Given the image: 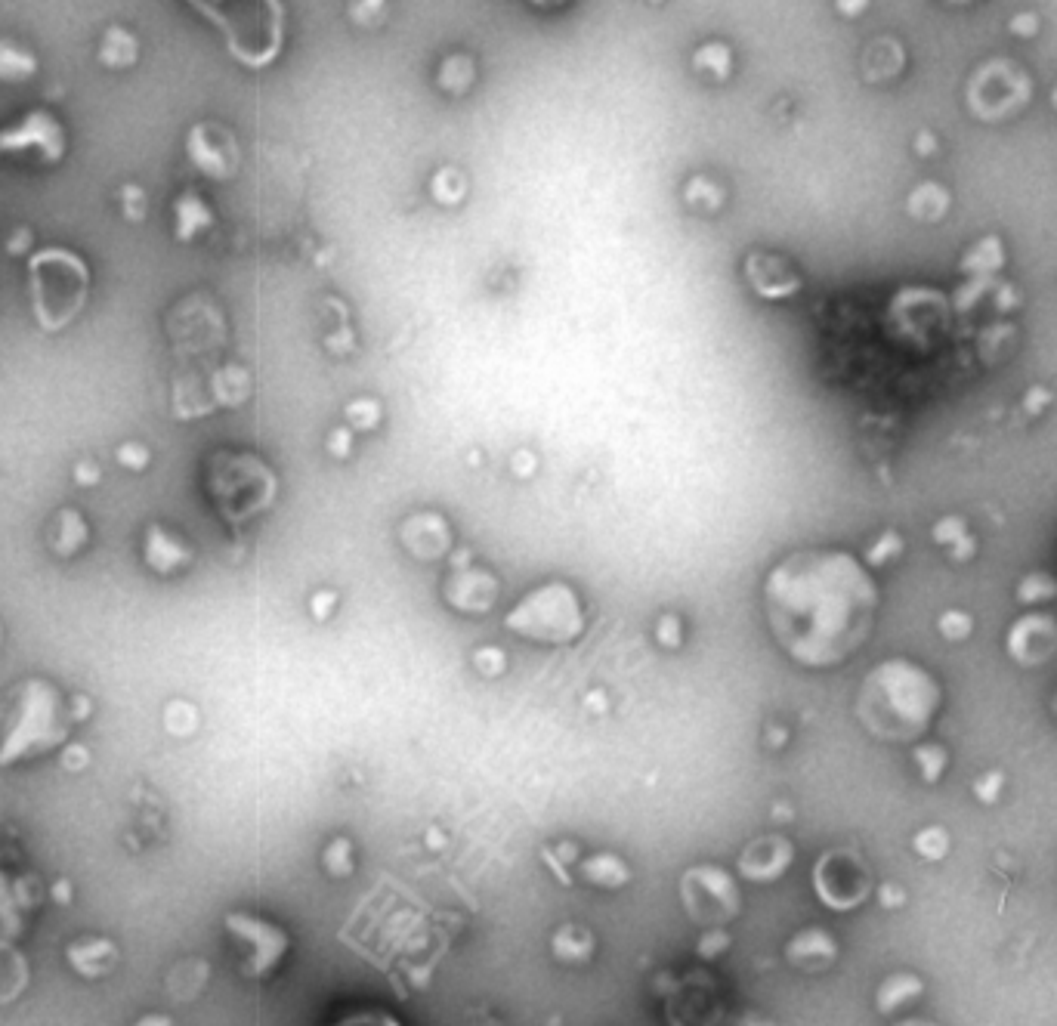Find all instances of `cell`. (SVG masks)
<instances>
[{"mask_svg": "<svg viewBox=\"0 0 1057 1026\" xmlns=\"http://www.w3.org/2000/svg\"><path fill=\"white\" fill-rule=\"evenodd\" d=\"M764 609L776 643L807 668H829L869 640L878 591L847 551H801L764 581Z\"/></svg>", "mask_w": 1057, "mask_h": 1026, "instance_id": "cell-1", "label": "cell"}, {"mask_svg": "<svg viewBox=\"0 0 1057 1026\" xmlns=\"http://www.w3.org/2000/svg\"><path fill=\"white\" fill-rule=\"evenodd\" d=\"M937 708V680L909 659H891L872 668L857 699L863 727L888 742L918 739L931 727Z\"/></svg>", "mask_w": 1057, "mask_h": 1026, "instance_id": "cell-2", "label": "cell"}, {"mask_svg": "<svg viewBox=\"0 0 1057 1026\" xmlns=\"http://www.w3.org/2000/svg\"><path fill=\"white\" fill-rule=\"evenodd\" d=\"M31 272V297H34V316L41 328L59 331L72 322L87 300L90 272L78 254H68L62 248H50L34 254L28 263Z\"/></svg>", "mask_w": 1057, "mask_h": 1026, "instance_id": "cell-3", "label": "cell"}, {"mask_svg": "<svg viewBox=\"0 0 1057 1026\" xmlns=\"http://www.w3.org/2000/svg\"><path fill=\"white\" fill-rule=\"evenodd\" d=\"M504 622L514 634L541 643H569L585 628L578 594L563 581H551V585L523 597Z\"/></svg>", "mask_w": 1057, "mask_h": 1026, "instance_id": "cell-4", "label": "cell"}, {"mask_svg": "<svg viewBox=\"0 0 1057 1026\" xmlns=\"http://www.w3.org/2000/svg\"><path fill=\"white\" fill-rule=\"evenodd\" d=\"M226 31L229 50L245 65H266L279 50L276 4H198Z\"/></svg>", "mask_w": 1057, "mask_h": 1026, "instance_id": "cell-5", "label": "cell"}, {"mask_svg": "<svg viewBox=\"0 0 1057 1026\" xmlns=\"http://www.w3.org/2000/svg\"><path fill=\"white\" fill-rule=\"evenodd\" d=\"M16 696L19 702L7 721L4 736H0V761L19 758L31 745H53L62 736L56 724V696L50 687L31 680Z\"/></svg>", "mask_w": 1057, "mask_h": 1026, "instance_id": "cell-6", "label": "cell"}, {"mask_svg": "<svg viewBox=\"0 0 1057 1026\" xmlns=\"http://www.w3.org/2000/svg\"><path fill=\"white\" fill-rule=\"evenodd\" d=\"M1030 99V81L1008 59L980 65L968 84V106L983 121H1002L1020 112Z\"/></svg>", "mask_w": 1057, "mask_h": 1026, "instance_id": "cell-7", "label": "cell"}, {"mask_svg": "<svg viewBox=\"0 0 1057 1026\" xmlns=\"http://www.w3.org/2000/svg\"><path fill=\"white\" fill-rule=\"evenodd\" d=\"M869 869L854 850H832L816 866V891L832 909H854L869 894Z\"/></svg>", "mask_w": 1057, "mask_h": 1026, "instance_id": "cell-8", "label": "cell"}, {"mask_svg": "<svg viewBox=\"0 0 1057 1026\" xmlns=\"http://www.w3.org/2000/svg\"><path fill=\"white\" fill-rule=\"evenodd\" d=\"M229 931L248 943V962H245V971L251 977H260L266 974L272 965H276L282 959V952L288 946L285 934L276 931L272 925H266V921H257V918H248V915H229L226 918Z\"/></svg>", "mask_w": 1057, "mask_h": 1026, "instance_id": "cell-9", "label": "cell"}, {"mask_svg": "<svg viewBox=\"0 0 1057 1026\" xmlns=\"http://www.w3.org/2000/svg\"><path fill=\"white\" fill-rule=\"evenodd\" d=\"M189 158L195 161L198 170H204L214 180H226L235 174L238 167V149L229 130L217 124H198L189 133Z\"/></svg>", "mask_w": 1057, "mask_h": 1026, "instance_id": "cell-10", "label": "cell"}, {"mask_svg": "<svg viewBox=\"0 0 1057 1026\" xmlns=\"http://www.w3.org/2000/svg\"><path fill=\"white\" fill-rule=\"evenodd\" d=\"M1008 653L1020 665H1042L1057 653V622L1051 615H1024L1008 631Z\"/></svg>", "mask_w": 1057, "mask_h": 1026, "instance_id": "cell-11", "label": "cell"}, {"mask_svg": "<svg viewBox=\"0 0 1057 1026\" xmlns=\"http://www.w3.org/2000/svg\"><path fill=\"white\" fill-rule=\"evenodd\" d=\"M745 276L761 297H770V300L789 297L801 288V279L792 269V263L786 257H776V254H748Z\"/></svg>", "mask_w": 1057, "mask_h": 1026, "instance_id": "cell-12", "label": "cell"}, {"mask_svg": "<svg viewBox=\"0 0 1057 1026\" xmlns=\"http://www.w3.org/2000/svg\"><path fill=\"white\" fill-rule=\"evenodd\" d=\"M28 146H38L47 161L62 155V130L47 112H34L16 130L0 133V149L4 152H16V149H28Z\"/></svg>", "mask_w": 1057, "mask_h": 1026, "instance_id": "cell-13", "label": "cell"}, {"mask_svg": "<svg viewBox=\"0 0 1057 1026\" xmlns=\"http://www.w3.org/2000/svg\"><path fill=\"white\" fill-rule=\"evenodd\" d=\"M789 959L798 962L801 968H826L835 959V943L823 931H804L789 946Z\"/></svg>", "mask_w": 1057, "mask_h": 1026, "instance_id": "cell-14", "label": "cell"}, {"mask_svg": "<svg viewBox=\"0 0 1057 1026\" xmlns=\"http://www.w3.org/2000/svg\"><path fill=\"white\" fill-rule=\"evenodd\" d=\"M68 959H72V965L87 974V977H96L106 971L112 962H115V946L106 943V940H90V943H78L68 949Z\"/></svg>", "mask_w": 1057, "mask_h": 1026, "instance_id": "cell-15", "label": "cell"}, {"mask_svg": "<svg viewBox=\"0 0 1057 1026\" xmlns=\"http://www.w3.org/2000/svg\"><path fill=\"white\" fill-rule=\"evenodd\" d=\"M949 208V192L937 183H922L912 195H909V211L912 217L925 220V223H934L946 214Z\"/></svg>", "mask_w": 1057, "mask_h": 1026, "instance_id": "cell-16", "label": "cell"}, {"mask_svg": "<svg viewBox=\"0 0 1057 1026\" xmlns=\"http://www.w3.org/2000/svg\"><path fill=\"white\" fill-rule=\"evenodd\" d=\"M996 266H1002V242H999L996 235H990V238H983V242H977V245L965 254V260H962V269H965V272H980V276H986V272L996 269Z\"/></svg>", "mask_w": 1057, "mask_h": 1026, "instance_id": "cell-17", "label": "cell"}, {"mask_svg": "<svg viewBox=\"0 0 1057 1026\" xmlns=\"http://www.w3.org/2000/svg\"><path fill=\"white\" fill-rule=\"evenodd\" d=\"M918 993H922V983H918V977L897 974V977H891L888 983L881 986V993H878V1008H881V1011H894L897 1005L909 1002V999H912V996H918Z\"/></svg>", "mask_w": 1057, "mask_h": 1026, "instance_id": "cell-18", "label": "cell"}, {"mask_svg": "<svg viewBox=\"0 0 1057 1026\" xmlns=\"http://www.w3.org/2000/svg\"><path fill=\"white\" fill-rule=\"evenodd\" d=\"M34 72V59L13 41H0V78L22 81Z\"/></svg>", "mask_w": 1057, "mask_h": 1026, "instance_id": "cell-19", "label": "cell"}, {"mask_svg": "<svg viewBox=\"0 0 1057 1026\" xmlns=\"http://www.w3.org/2000/svg\"><path fill=\"white\" fill-rule=\"evenodd\" d=\"M208 223H211V214L195 195H183L177 201V232H180V238H192L201 226H208Z\"/></svg>", "mask_w": 1057, "mask_h": 1026, "instance_id": "cell-20", "label": "cell"}, {"mask_svg": "<svg viewBox=\"0 0 1057 1026\" xmlns=\"http://www.w3.org/2000/svg\"><path fill=\"white\" fill-rule=\"evenodd\" d=\"M102 59H106L109 65H130L133 59H136V44H133V38H130V34L127 31H121V28H112L109 34H106V41H102Z\"/></svg>", "mask_w": 1057, "mask_h": 1026, "instance_id": "cell-21", "label": "cell"}, {"mask_svg": "<svg viewBox=\"0 0 1057 1026\" xmlns=\"http://www.w3.org/2000/svg\"><path fill=\"white\" fill-rule=\"evenodd\" d=\"M863 68H866V78H869V81L894 78L900 68H903V50L897 47L891 56H878V50L869 47V50H866V59H863Z\"/></svg>", "mask_w": 1057, "mask_h": 1026, "instance_id": "cell-22", "label": "cell"}, {"mask_svg": "<svg viewBox=\"0 0 1057 1026\" xmlns=\"http://www.w3.org/2000/svg\"><path fill=\"white\" fill-rule=\"evenodd\" d=\"M1054 594H1057V581L1045 572L1027 575L1017 588V597L1024 603H1042V600H1051Z\"/></svg>", "mask_w": 1057, "mask_h": 1026, "instance_id": "cell-23", "label": "cell"}, {"mask_svg": "<svg viewBox=\"0 0 1057 1026\" xmlns=\"http://www.w3.org/2000/svg\"><path fill=\"white\" fill-rule=\"evenodd\" d=\"M915 850L922 853L925 860H943L949 850V835L940 826H931V829L915 835Z\"/></svg>", "mask_w": 1057, "mask_h": 1026, "instance_id": "cell-24", "label": "cell"}, {"mask_svg": "<svg viewBox=\"0 0 1057 1026\" xmlns=\"http://www.w3.org/2000/svg\"><path fill=\"white\" fill-rule=\"evenodd\" d=\"M915 764H918V770H922L925 782H934L943 773V767H946V751L940 745H918L915 748Z\"/></svg>", "mask_w": 1057, "mask_h": 1026, "instance_id": "cell-25", "label": "cell"}, {"mask_svg": "<svg viewBox=\"0 0 1057 1026\" xmlns=\"http://www.w3.org/2000/svg\"><path fill=\"white\" fill-rule=\"evenodd\" d=\"M167 554L174 557L177 563L186 560V554L177 551V544L167 541V535H164L161 529H152V532H149V563H152L155 569H167V560H164Z\"/></svg>", "mask_w": 1057, "mask_h": 1026, "instance_id": "cell-26", "label": "cell"}, {"mask_svg": "<svg viewBox=\"0 0 1057 1026\" xmlns=\"http://www.w3.org/2000/svg\"><path fill=\"white\" fill-rule=\"evenodd\" d=\"M940 631H943V637H949V640H965V637L971 634V619H968L965 612H959V609L943 612V615H940Z\"/></svg>", "mask_w": 1057, "mask_h": 1026, "instance_id": "cell-27", "label": "cell"}, {"mask_svg": "<svg viewBox=\"0 0 1057 1026\" xmlns=\"http://www.w3.org/2000/svg\"><path fill=\"white\" fill-rule=\"evenodd\" d=\"M968 535V526H965V520H959V517H946V520H940L937 526H934V541L937 544H956V541H962Z\"/></svg>", "mask_w": 1057, "mask_h": 1026, "instance_id": "cell-28", "label": "cell"}, {"mask_svg": "<svg viewBox=\"0 0 1057 1026\" xmlns=\"http://www.w3.org/2000/svg\"><path fill=\"white\" fill-rule=\"evenodd\" d=\"M900 547H903V541H900V535L897 532H884L881 538H878V544H872V551H869V563H884V560H891V557H897L900 554Z\"/></svg>", "mask_w": 1057, "mask_h": 1026, "instance_id": "cell-29", "label": "cell"}, {"mask_svg": "<svg viewBox=\"0 0 1057 1026\" xmlns=\"http://www.w3.org/2000/svg\"><path fill=\"white\" fill-rule=\"evenodd\" d=\"M999 792H1002V773H986V776H980L977 785H974V795H977L980 801H986V804H993V801L999 798Z\"/></svg>", "mask_w": 1057, "mask_h": 1026, "instance_id": "cell-30", "label": "cell"}, {"mask_svg": "<svg viewBox=\"0 0 1057 1026\" xmlns=\"http://www.w3.org/2000/svg\"><path fill=\"white\" fill-rule=\"evenodd\" d=\"M337 1026H399L393 1017H387V1014H356V1017H347V1020H340Z\"/></svg>", "mask_w": 1057, "mask_h": 1026, "instance_id": "cell-31", "label": "cell"}, {"mask_svg": "<svg viewBox=\"0 0 1057 1026\" xmlns=\"http://www.w3.org/2000/svg\"><path fill=\"white\" fill-rule=\"evenodd\" d=\"M1036 28H1039V19H1036L1033 13H1020V16L1011 19V31L1020 34V38H1030Z\"/></svg>", "mask_w": 1057, "mask_h": 1026, "instance_id": "cell-32", "label": "cell"}, {"mask_svg": "<svg viewBox=\"0 0 1057 1026\" xmlns=\"http://www.w3.org/2000/svg\"><path fill=\"white\" fill-rule=\"evenodd\" d=\"M121 461L124 464H130V467H143L146 461H149V452H143V449H136V446H121Z\"/></svg>", "mask_w": 1057, "mask_h": 1026, "instance_id": "cell-33", "label": "cell"}, {"mask_svg": "<svg viewBox=\"0 0 1057 1026\" xmlns=\"http://www.w3.org/2000/svg\"><path fill=\"white\" fill-rule=\"evenodd\" d=\"M1045 402H1051V393H1048V390H1042V387L1030 390V393H1027V412H1030V415L1042 412Z\"/></svg>", "mask_w": 1057, "mask_h": 1026, "instance_id": "cell-34", "label": "cell"}, {"mask_svg": "<svg viewBox=\"0 0 1057 1026\" xmlns=\"http://www.w3.org/2000/svg\"><path fill=\"white\" fill-rule=\"evenodd\" d=\"M974 538L971 535H965L962 541H956V544H952V560H971V554H974Z\"/></svg>", "mask_w": 1057, "mask_h": 1026, "instance_id": "cell-35", "label": "cell"}, {"mask_svg": "<svg viewBox=\"0 0 1057 1026\" xmlns=\"http://www.w3.org/2000/svg\"><path fill=\"white\" fill-rule=\"evenodd\" d=\"M937 146H934V136L931 133H922V136H918V152H922V155H931Z\"/></svg>", "mask_w": 1057, "mask_h": 1026, "instance_id": "cell-36", "label": "cell"}, {"mask_svg": "<svg viewBox=\"0 0 1057 1026\" xmlns=\"http://www.w3.org/2000/svg\"><path fill=\"white\" fill-rule=\"evenodd\" d=\"M881 897H884V906H888V900H897V906H900V900H903V894L897 891V887H884Z\"/></svg>", "mask_w": 1057, "mask_h": 1026, "instance_id": "cell-37", "label": "cell"}, {"mask_svg": "<svg viewBox=\"0 0 1057 1026\" xmlns=\"http://www.w3.org/2000/svg\"><path fill=\"white\" fill-rule=\"evenodd\" d=\"M136 1026H170V1020H167V1017H146V1020L136 1023Z\"/></svg>", "mask_w": 1057, "mask_h": 1026, "instance_id": "cell-38", "label": "cell"}, {"mask_svg": "<svg viewBox=\"0 0 1057 1026\" xmlns=\"http://www.w3.org/2000/svg\"><path fill=\"white\" fill-rule=\"evenodd\" d=\"M900 1026H934V1023H925V1020H906V1023H900Z\"/></svg>", "mask_w": 1057, "mask_h": 1026, "instance_id": "cell-39", "label": "cell"}, {"mask_svg": "<svg viewBox=\"0 0 1057 1026\" xmlns=\"http://www.w3.org/2000/svg\"><path fill=\"white\" fill-rule=\"evenodd\" d=\"M1051 711L1057 714V693H1054V699H1051Z\"/></svg>", "mask_w": 1057, "mask_h": 1026, "instance_id": "cell-40", "label": "cell"}, {"mask_svg": "<svg viewBox=\"0 0 1057 1026\" xmlns=\"http://www.w3.org/2000/svg\"><path fill=\"white\" fill-rule=\"evenodd\" d=\"M1051 99H1054V106H1057V87H1054V93H1051Z\"/></svg>", "mask_w": 1057, "mask_h": 1026, "instance_id": "cell-41", "label": "cell"}]
</instances>
